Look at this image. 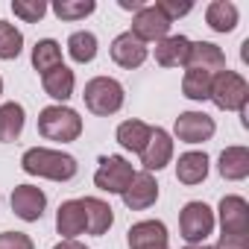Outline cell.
Masks as SVG:
<instances>
[{
  "mask_svg": "<svg viewBox=\"0 0 249 249\" xmlns=\"http://www.w3.org/2000/svg\"><path fill=\"white\" fill-rule=\"evenodd\" d=\"M185 68H191V71H205V73L217 76L220 71H226V53H223L217 44H211V41H196V44L191 41Z\"/></svg>",
  "mask_w": 249,
  "mask_h": 249,
  "instance_id": "obj_14",
  "label": "cell"
},
{
  "mask_svg": "<svg viewBox=\"0 0 249 249\" xmlns=\"http://www.w3.org/2000/svg\"><path fill=\"white\" fill-rule=\"evenodd\" d=\"M12 12L21 21L36 24V21H41L47 15V3H44V0H12Z\"/></svg>",
  "mask_w": 249,
  "mask_h": 249,
  "instance_id": "obj_30",
  "label": "cell"
},
{
  "mask_svg": "<svg viewBox=\"0 0 249 249\" xmlns=\"http://www.w3.org/2000/svg\"><path fill=\"white\" fill-rule=\"evenodd\" d=\"M0 249H36V243L24 231H0Z\"/></svg>",
  "mask_w": 249,
  "mask_h": 249,
  "instance_id": "obj_32",
  "label": "cell"
},
{
  "mask_svg": "<svg viewBox=\"0 0 249 249\" xmlns=\"http://www.w3.org/2000/svg\"><path fill=\"white\" fill-rule=\"evenodd\" d=\"M82 100H85V108L91 114L108 117V114H114V111L123 108L126 91H123V85L117 79H111V76H94L91 82H85Z\"/></svg>",
  "mask_w": 249,
  "mask_h": 249,
  "instance_id": "obj_3",
  "label": "cell"
},
{
  "mask_svg": "<svg viewBox=\"0 0 249 249\" xmlns=\"http://www.w3.org/2000/svg\"><path fill=\"white\" fill-rule=\"evenodd\" d=\"M208 100L223 111H240L246 106V100H249V82L234 71H220L211 79Z\"/></svg>",
  "mask_w": 249,
  "mask_h": 249,
  "instance_id": "obj_4",
  "label": "cell"
},
{
  "mask_svg": "<svg viewBox=\"0 0 249 249\" xmlns=\"http://www.w3.org/2000/svg\"><path fill=\"white\" fill-rule=\"evenodd\" d=\"M173 132L185 144H202L217 132V126H214V117H208L205 111H182L173 123Z\"/></svg>",
  "mask_w": 249,
  "mask_h": 249,
  "instance_id": "obj_9",
  "label": "cell"
},
{
  "mask_svg": "<svg viewBox=\"0 0 249 249\" xmlns=\"http://www.w3.org/2000/svg\"><path fill=\"white\" fill-rule=\"evenodd\" d=\"M170 159H173V138H170L167 129L156 126L153 135H150V141H147V147L141 150V164H144L147 173H153V170L167 167Z\"/></svg>",
  "mask_w": 249,
  "mask_h": 249,
  "instance_id": "obj_12",
  "label": "cell"
},
{
  "mask_svg": "<svg viewBox=\"0 0 249 249\" xmlns=\"http://www.w3.org/2000/svg\"><path fill=\"white\" fill-rule=\"evenodd\" d=\"M188 50H191V41L185 36H167L156 44V62L161 68H185Z\"/></svg>",
  "mask_w": 249,
  "mask_h": 249,
  "instance_id": "obj_18",
  "label": "cell"
},
{
  "mask_svg": "<svg viewBox=\"0 0 249 249\" xmlns=\"http://www.w3.org/2000/svg\"><path fill=\"white\" fill-rule=\"evenodd\" d=\"M211 73H205V71H191L188 68V73H185V79H182V94L188 97V100H196V103H202V100H208V94H211Z\"/></svg>",
  "mask_w": 249,
  "mask_h": 249,
  "instance_id": "obj_27",
  "label": "cell"
},
{
  "mask_svg": "<svg viewBox=\"0 0 249 249\" xmlns=\"http://www.w3.org/2000/svg\"><path fill=\"white\" fill-rule=\"evenodd\" d=\"M68 53H71V59H73L76 65L94 62V56H97V36L88 33V30L73 33V36L68 38Z\"/></svg>",
  "mask_w": 249,
  "mask_h": 249,
  "instance_id": "obj_26",
  "label": "cell"
},
{
  "mask_svg": "<svg viewBox=\"0 0 249 249\" xmlns=\"http://www.w3.org/2000/svg\"><path fill=\"white\" fill-rule=\"evenodd\" d=\"M214 249H217V246H214Z\"/></svg>",
  "mask_w": 249,
  "mask_h": 249,
  "instance_id": "obj_38",
  "label": "cell"
},
{
  "mask_svg": "<svg viewBox=\"0 0 249 249\" xmlns=\"http://www.w3.org/2000/svg\"><path fill=\"white\" fill-rule=\"evenodd\" d=\"M111 59H114L120 68H126V71L141 68V65L147 62V44L138 41L132 33H120V36L111 41Z\"/></svg>",
  "mask_w": 249,
  "mask_h": 249,
  "instance_id": "obj_15",
  "label": "cell"
},
{
  "mask_svg": "<svg viewBox=\"0 0 249 249\" xmlns=\"http://www.w3.org/2000/svg\"><path fill=\"white\" fill-rule=\"evenodd\" d=\"M117 6L126 9V12H141L147 3H144V0H117Z\"/></svg>",
  "mask_w": 249,
  "mask_h": 249,
  "instance_id": "obj_33",
  "label": "cell"
},
{
  "mask_svg": "<svg viewBox=\"0 0 249 249\" xmlns=\"http://www.w3.org/2000/svg\"><path fill=\"white\" fill-rule=\"evenodd\" d=\"M79 202H82V211H85V231L88 234H97V237L106 234L111 229V223H114L111 205L103 202V199H97V196H85Z\"/></svg>",
  "mask_w": 249,
  "mask_h": 249,
  "instance_id": "obj_17",
  "label": "cell"
},
{
  "mask_svg": "<svg viewBox=\"0 0 249 249\" xmlns=\"http://www.w3.org/2000/svg\"><path fill=\"white\" fill-rule=\"evenodd\" d=\"M129 249H167V226L161 220H141L126 231Z\"/></svg>",
  "mask_w": 249,
  "mask_h": 249,
  "instance_id": "obj_13",
  "label": "cell"
},
{
  "mask_svg": "<svg viewBox=\"0 0 249 249\" xmlns=\"http://www.w3.org/2000/svg\"><path fill=\"white\" fill-rule=\"evenodd\" d=\"M0 94H3V76H0Z\"/></svg>",
  "mask_w": 249,
  "mask_h": 249,
  "instance_id": "obj_37",
  "label": "cell"
},
{
  "mask_svg": "<svg viewBox=\"0 0 249 249\" xmlns=\"http://www.w3.org/2000/svg\"><path fill=\"white\" fill-rule=\"evenodd\" d=\"M41 85H44V94H47V97L65 103V100L73 97L76 76H73V71H71L68 65H59V68H53V71H47V73L41 76Z\"/></svg>",
  "mask_w": 249,
  "mask_h": 249,
  "instance_id": "obj_19",
  "label": "cell"
},
{
  "mask_svg": "<svg viewBox=\"0 0 249 249\" xmlns=\"http://www.w3.org/2000/svg\"><path fill=\"white\" fill-rule=\"evenodd\" d=\"M170 24L173 21H167L161 12H159V6L156 3H147L141 12H135V18H132V36L138 38V41H161V38H167L170 36Z\"/></svg>",
  "mask_w": 249,
  "mask_h": 249,
  "instance_id": "obj_8",
  "label": "cell"
},
{
  "mask_svg": "<svg viewBox=\"0 0 249 249\" xmlns=\"http://www.w3.org/2000/svg\"><path fill=\"white\" fill-rule=\"evenodd\" d=\"M120 196H123V205H126L129 211H144V208H150L159 199V182H156L153 173L141 170V173L132 176L129 188L123 191Z\"/></svg>",
  "mask_w": 249,
  "mask_h": 249,
  "instance_id": "obj_10",
  "label": "cell"
},
{
  "mask_svg": "<svg viewBox=\"0 0 249 249\" xmlns=\"http://www.w3.org/2000/svg\"><path fill=\"white\" fill-rule=\"evenodd\" d=\"M150 135H153V126H147L144 120H123L117 126V144L129 153H138V156L147 147Z\"/></svg>",
  "mask_w": 249,
  "mask_h": 249,
  "instance_id": "obj_21",
  "label": "cell"
},
{
  "mask_svg": "<svg viewBox=\"0 0 249 249\" xmlns=\"http://www.w3.org/2000/svg\"><path fill=\"white\" fill-rule=\"evenodd\" d=\"M220 229L226 237H249V205L243 196H223L220 199Z\"/></svg>",
  "mask_w": 249,
  "mask_h": 249,
  "instance_id": "obj_7",
  "label": "cell"
},
{
  "mask_svg": "<svg viewBox=\"0 0 249 249\" xmlns=\"http://www.w3.org/2000/svg\"><path fill=\"white\" fill-rule=\"evenodd\" d=\"M24 106L21 103H3L0 106V141L9 144V141H18L21 132H24Z\"/></svg>",
  "mask_w": 249,
  "mask_h": 249,
  "instance_id": "obj_23",
  "label": "cell"
},
{
  "mask_svg": "<svg viewBox=\"0 0 249 249\" xmlns=\"http://www.w3.org/2000/svg\"><path fill=\"white\" fill-rule=\"evenodd\" d=\"M53 249H88L85 243H79V240H59Z\"/></svg>",
  "mask_w": 249,
  "mask_h": 249,
  "instance_id": "obj_34",
  "label": "cell"
},
{
  "mask_svg": "<svg viewBox=\"0 0 249 249\" xmlns=\"http://www.w3.org/2000/svg\"><path fill=\"white\" fill-rule=\"evenodd\" d=\"M94 9H97L94 0H56L53 3V12H56L59 21H82Z\"/></svg>",
  "mask_w": 249,
  "mask_h": 249,
  "instance_id": "obj_29",
  "label": "cell"
},
{
  "mask_svg": "<svg viewBox=\"0 0 249 249\" xmlns=\"http://www.w3.org/2000/svg\"><path fill=\"white\" fill-rule=\"evenodd\" d=\"M38 132L47 141H76L82 135V117L68 106H47L38 114Z\"/></svg>",
  "mask_w": 249,
  "mask_h": 249,
  "instance_id": "obj_2",
  "label": "cell"
},
{
  "mask_svg": "<svg viewBox=\"0 0 249 249\" xmlns=\"http://www.w3.org/2000/svg\"><path fill=\"white\" fill-rule=\"evenodd\" d=\"M132 176H135V170L123 156H103L100 167L94 173V185L100 191H106V194H123L129 188Z\"/></svg>",
  "mask_w": 249,
  "mask_h": 249,
  "instance_id": "obj_5",
  "label": "cell"
},
{
  "mask_svg": "<svg viewBox=\"0 0 249 249\" xmlns=\"http://www.w3.org/2000/svg\"><path fill=\"white\" fill-rule=\"evenodd\" d=\"M59 65H65V62H62V47H59V41H53V38L36 41V47H33V68L44 76L47 71H53V68H59Z\"/></svg>",
  "mask_w": 249,
  "mask_h": 249,
  "instance_id": "obj_25",
  "label": "cell"
},
{
  "mask_svg": "<svg viewBox=\"0 0 249 249\" xmlns=\"http://www.w3.org/2000/svg\"><path fill=\"white\" fill-rule=\"evenodd\" d=\"M179 229H182V237L188 240V246L194 243H205V237L214 231V211L205 205V202H188L179 214Z\"/></svg>",
  "mask_w": 249,
  "mask_h": 249,
  "instance_id": "obj_6",
  "label": "cell"
},
{
  "mask_svg": "<svg viewBox=\"0 0 249 249\" xmlns=\"http://www.w3.org/2000/svg\"><path fill=\"white\" fill-rule=\"evenodd\" d=\"M24 50V33L9 24V21H0V59H18Z\"/></svg>",
  "mask_w": 249,
  "mask_h": 249,
  "instance_id": "obj_28",
  "label": "cell"
},
{
  "mask_svg": "<svg viewBox=\"0 0 249 249\" xmlns=\"http://www.w3.org/2000/svg\"><path fill=\"white\" fill-rule=\"evenodd\" d=\"M205 176H208V156L205 153L191 150V153L179 156V161H176V179L182 185H199V182H205Z\"/></svg>",
  "mask_w": 249,
  "mask_h": 249,
  "instance_id": "obj_20",
  "label": "cell"
},
{
  "mask_svg": "<svg viewBox=\"0 0 249 249\" xmlns=\"http://www.w3.org/2000/svg\"><path fill=\"white\" fill-rule=\"evenodd\" d=\"M12 211L24 220V223H36V220H41V214H44V208H47V196H44V191L41 188H36V185H18L15 191H12Z\"/></svg>",
  "mask_w": 249,
  "mask_h": 249,
  "instance_id": "obj_11",
  "label": "cell"
},
{
  "mask_svg": "<svg viewBox=\"0 0 249 249\" xmlns=\"http://www.w3.org/2000/svg\"><path fill=\"white\" fill-rule=\"evenodd\" d=\"M220 176L229 182H240L249 176V150L246 147H226L220 153Z\"/></svg>",
  "mask_w": 249,
  "mask_h": 249,
  "instance_id": "obj_22",
  "label": "cell"
},
{
  "mask_svg": "<svg viewBox=\"0 0 249 249\" xmlns=\"http://www.w3.org/2000/svg\"><path fill=\"white\" fill-rule=\"evenodd\" d=\"M185 249H214V246H205V243H194V246H185Z\"/></svg>",
  "mask_w": 249,
  "mask_h": 249,
  "instance_id": "obj_36",
  "label": "cell"
},
{
  "mask_svg": "<svg viewBox=\"0 0 249 249\" xmlns=\"http://www.w3.org/2000/svg\"><path fill=\"white\" fill-rule=\"evenodd\" d=\"M159 12L167 18V21H176V18H182V15H188L191 9H194V3H191V0H182V3H179V0H159Z\"/></svg>",
  "mask_w": 249,
  "mask_h": 249,
  "instance_id": "obj_31",
  "label": "cell"
},
{
  "mask_svg": "<svg viewBox=\"0 0 249 249\" xmlns=\"http://www.w3.org/2000/svg\"><path fill=\"white\" fill-rule=\"evenodd\" d=\"M21 167L30 176H41L50 182H71L79 170L76 159L59 150H47V147H33L21 156Z\"/></svg>",
  "mask_w": 249,
  "mask_h": 249,
  "instance_id": "obj_1",
  "label": "cell"
},
{
  "mask_svg": "<svg viewBox=\"0 0 249 249\" xmlns=\"http://www.w3.org/2000/svg\"><path fill=\"white\" fill-rule=\"evenodd\" d=\"M205 21L214 33H231L237 27V6L231 0H214L205 9Z\"/></svg>",
  "mask_w": 249,
  "mask_h": 249,
  "instance_id": "obj_24",
  "label": "cell"
},
{
  "mask_svg": "<svg viewBox=\"0 0 249 249\" xmlns=\"http://www.w3.org/2000/svg\"><path fill=\"white\" fill-rule=\"evenodd\" d=\"M56 229L65 240H76V234L85 231V211L79 199H65L56 211Z\"/></svg>",
  "mask_w": 249,
  "mask_h": 249,
  "instance_id": "obj_16",
  "label": "cell"
},
{
  "mask_svg": "<svg viewBox=\"0 0 249 249\" xmlns=\"http://www.w3.org/2000/svg\"><path fill=\"white\" fill-rule=\"evenodd\" d=\"M240 47H243V50H240V56H243V62H249V38H246V41H243Z\"/></svg>",
  "mask_w": 249,
  "mask_h": 249,
  "instance_id": "obj_35",
  "label": "cell"
}]
</instances>
